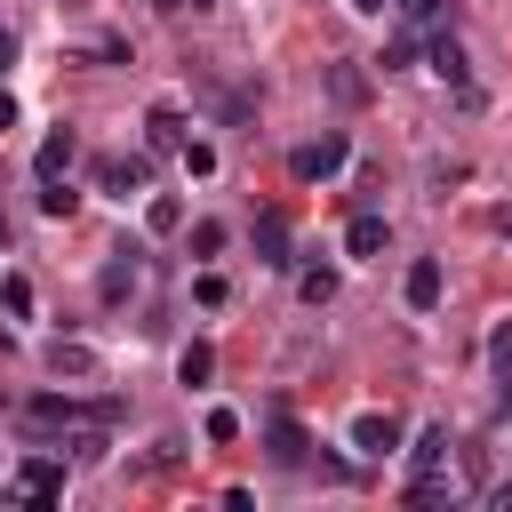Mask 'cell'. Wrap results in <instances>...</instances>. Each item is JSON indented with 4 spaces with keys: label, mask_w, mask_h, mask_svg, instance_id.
<instances>
[{
    "label": "cell",
    "mask_w": 512,
    "mask_h": 512,
    "mask_svg": "<svg viewBox=\"0 0 512 512\" xmlns=\"http://www.w3.org/2000/svg\"><path fill=\"white\" fill-rule=\"evenodd\" d=\"M344 160H352V144H344V128H320L312 144H296V160H288V168H296L304 184H328V176H336Z\"/></svg>",
    "instance_id": "6da1fadb"
},
{
    "label": "cell",
    "mask_w": 512,
    "mask_h": 512,
    "mask_svg": "<svg viewBox=\"0 0 512 512\" xmlns=\"http://www.w3.org/2000/svg\"><path fill=\"white\" fill-rule=\"evenodd\" d=\"M72 160H80V136H72V128H48V136H40V152H32V176H40V184H64V176H72Z\"/></svg>",
    "instance_id": "7a4b0ae2"
},
{
    "label": "cell",
    "mask_w": 512,
    "mask_h": 512,
    "mask_svg": "<svg viewBox=\"0 0 512 512\" xmlns=\"http://www.w3.org/2000/svg\"><path fill=\"white\" fill-rule=\"evenodd\" d=\"M48 376H56V384H96V376H104V352L56 336V344H48Z\"/></svg>",
    "instance_id": "3957f363"
},
{
    "label": "cell",
    "mask_w": 512,
    "mask_h": 512,
    "mask_svg": "<svg viewBox=\"0 0 512 512\" xmlns=\"http://www.w3.org/2000/svg\"><path fill=\"white\" fill-rule=\"evenodd\" d=\"M352 448H360V456H392V448H400V416L360 408V416H352Z\"/></svg>",
    "instance_id": "277c9868"
},
{
    "label": "cell",
    "mask_w": 512,
    "mask_h": 512,
    "mask_svg": "<svg viewBox=\"0 0 512 512\" xmlns=\"http://www.w3.org/2000/svg\"><path fill=\"white\" fill-rule=\"evenodd\" d=\"M264 440H272V464H288V472H296V464H304V448H312V440H304V424H296L288 408H272V416H264Z\"/></svg>",
    "instance_id": "5b68a950"
},
{
    "label": "cell",
    "mask_w": 512,
    "mask_h": 512,
    "mask_svg": "<svg viewBox=\"0 0 512 512\" xmlns=\"http://www.w3.org/2000/svg\"><path fill=\"white\" fill-rule=\"evenodd\" d=\"M432 72H440L464 104H480V96H472V64H464V48H456V40H432Z\"/></svg>",
    "instance_id": "8992f818"
},
{
    "label": "cell",
    "mask_w": 512,
    "mask_h": 512,
    "mask_svg": "<svg viewBox=\"0 0 512 512\" xmlns=\"http://www.w3.org/2000/svg\"><path fill=\"white\" fill-rule=\"evenodd\" d=\"M144 136H152V152H184V112L176 104H152L144 112Z\"/></svg>",
    "instance_id": "52a82bcc"
},
{
    "label": "cell",
    "mask_w": 512,
    "mask_h": 512,
    "mask_svg": "<svg viewBox=\"0 0 512 512\" xmlns=\"http://www.w3.org/2000/svg\"><path fill=\"white\" fill-rule=\"evenodd\" d=\"M56 488H64V472H56V464H48V456H32V464H24V472H16V496H24V504H48V496H56Z\"/></svg>",
    "instance_id": "ba28073f"
},
{
    "label": "cell",
    "mask_w": 512,
    "mask_h": 512,
    "mask_svg": "<svg viewBox=\"0 0 512 512\" xmlns=\"http://www.w3.org/2000/svg\"><path fill=\"white\" fill-rule=\"evenodd\" d=\"M488 376H496V392H504V408H512V320L488 328Z\"/></svg>",
    "instance_id": "9c48e42d"
},
{
    "label": "cell",
    "mask_w": 512,
    "mask_h": 512,
    "mask_svg": "<svg viewBox=\"0 0 512 512\" xmlns=\"http://www.w3.org/2000/svg\"><path fill=\"white\" fill-rule=\"evenodd\" d=\"M256 264H288V216H256Z\"/></svg>",
    "instance_id": "30bf717a"
},
{
    "label": "cell",
    "mask_w": 512,
    "mask_h": 512,
    "mask_svg": "<svg viewBox=\"0 0 512 512\" xmlns=\"http://www.w3.org/2000/svg\"><path fill=\"white\" fill-rule=\"evenodd\" d=\"M408 304H416V312L440 304V256H416V264H408Z\"/></svg>",
    "instance_id": "8fae6325"
},
{
    "label": "cell",
    "mask_w": 512,
    "mask_h": 512,
    "mask_svg": "<svg viewBox=\"0 0 512 512\" xmlns=\"http://www.w3.org/2000/svg\"><path fill=\"white\" fill-rule=\"evenodd\" d=\"M408 464H416V480H440V464H448V432L432 424V432H424V440L408 448ZM416 480H408V488H416Z\"/></svg>",
    "instance_id": "7c38bea8"
},
{
    "label": "cell",
    "mask_w": 512,
    "mask_h": 512,
    "mask_svg": "<svg viewBox=\"0 0 512 512\" xmlns=\"http://www.w3.org/2000/svg\"><path fill=\"white\" fill-rule=\"evenodd\" d=\"M384 240H392L384 216H352V224H344V248H352V256H384Z\"/></svg>",
    "instance_id": "4fadbf2b"
},
{
    "label": "cell",
    "mask_w": 512,
    "mask_h": 512,
    "mask_svg": "<svg viewBox=\"0 0 512 512\" xmlns=\"http://www.w3.org/2000/svg\"><path fill=\"white\" fill-rule=\"evenodd\" d=\"M104 184L128 200V192H144V184H152V160H104Z\"/></svg>",
    "instance_id": "5bb4252c"
},
{
    "label": "cell",
    "mask_w": 512,
    "mask_h": 512,
    "mask_svg": "<svg viewBox=\"0 0 512 512\" xmlns=\"http://www.w3.org/2000/svg\"><path fill=\"white\" fill-rule=\"evenodd\" d=\"M0 304H8V320H32V280L8 272V280H0Z\"/></svg>",
    "instance_id": "9a60e30c"
},
{
    "label": "cell",
    "mask_w": 512,
    "mask_h": 512,
    "mask_svg": "<svg viewBox=\"0 0 512 512\" xmlns=\"http://www.w3.org/2000/svg\"><path fill=\"white\" fill-rule=\"evenodd\" d=\"M208 368H216L208 344H184V352H176V376H184V384H208Z\"/></svg>",
    "instance_id": "2e32d148"
},
{
    "label": "cell",
    "mask_w": 512,
    "mask_h": 512,
    "mask_svg": "<svg viewBox=\"0 0 512 512\" xmlns=\"http://www.w3.org/2000/svg\"><path fill=\"white\" fill-rule=\"evenodd\" d=\"M144 224H152V232H176V224H184V200H168V192H160V200L144 208Z\"/></svg>",
    "instance_id": "e0dca14e"
},
{
    "label": "cell",
    "mask_w": 512,
    "mask_h": 512,
    "mask_svg": "<svg viewBox=\"0 0 512 512\" xmlns=\"http://www.w3.org/2000/svg\"><path fill=\"white\" fill-rule=\"evenodd\" d=\"M328 88H336V96H344V104H360V96H368V80H360V72H352V64H336V72H328Z\"/></svg>",
    "instance_id": "ac0fdd59"
},
{
    "label": "cell",
    "mask_w": 512,
    "mask_h": 512,
    "mask_svg": "<svg viewBox=\"0 0 512 512\" xmlns=\"http://www.w3.org/2000/svg\"><path fill=\"white\" fill-rule=\"evenodd\" d=\"M72 200H80L72 184H40V208H48V216H72Z\"/></svg>",
    "instance_id": "d6986e66"
},
{
    "label": "cell",
    "mask_w": 512,
    "mask_h": 512,
    "mask_svg": "<svg viewBox=\"0 0 512 512\" xmlns=\"http://www.w3.org/2000/svg\"><path fill=\"white\" fill-rule=\"evenodd\" d=\"M128 288H136V256H128V264H112V272H104V296H112V304H120V296H128Z\"/></svg>",
    "instance_id": "ffe728a7"
},
{
    "label": "cell",
    "mask_w": 512,
    "mask_h": 512,
    "mask_svg": "<svg viewBox=\"0 0 512 512\" xmlns=\"http://www.w3.org/2000/svg\"><path fill=\"white\" fill-rule=\"evenodd\" d=\"M192 296H200V304H208V312H216V304H224V296H232V288H224V272H200V280H192Z\"/></svg>",
    "instance_id": "44dd1931"
},
{
    "label": "cell",
    "mask_w": 512,
    "mask_h": 512,
    "mask_svg": "<svg viewBox=\"0 0 512 512\" xmlns=\"http://www.w3.org/2000/svg\"><path fill=\"white\" fill-rule=\"evenodd\" d=\"M208 440H216V448L240 440V416H232V408H208Z\"/></svg>",
    "instance_id": "7402d4cb"
},
{
    "label": "cell",
    "mask_w": 512,
    "mask_h": 512,
    "mask_svg": "<svg viewBox=\"0 0 512 512\" xmlns=\"http://www.w3.org/2000/svg\"><path fill=\"white\" fill-rule=\"evenodd\" d=\"M400 16H408L416 32H432V24H440V0H400Z\"/></svg>",
    "instance_id": "603a6c76"
},
{
    "label": "cell",
    "mask_w": 512,
    "mask_h": 512,
    "mask_svg": "<svg viewBox=\"0 0 512 512\" xmlns=\"http://www.w3.org/2000/svg\"><path fill=\"white\" fill-rule=\"evenodd\" d=\"M224 248V224H192V256H216Z\"/></svg>",
    "instance_id": "cb8c5ba5"
},
{
    "label": "cell",
    "mask_w": 512,
    "mask_h": 512,
    "mask_svg": "<svg viewBox=\"0 0 512 512\" xmlns=\"http://www.w3.org/2000/svg\"><path fill=\"white\" fill-rule=\"evenodd\" d=\"M296 288H304V304H328V296H336V280H328V272H304Z\"/></svg>",
    "instance_id": "d4e9b609"
},
{
    "label": "cell",
    "mask_w": 512,
    "mask_h": 512,
    "mask_svg": "<svg viewBox=\"0 0 512 512\" xmlns=\"http://www.w3.org/2000/svg\"><path fill=\"white\" fill-rule=\"evenodd\" d=\"M0 128H16V96L8 88H0Z\"/></svg>",
    "instance_id": "484cf974"
},
{
    "label": "cell",
    "mask_w": 512,
    "mask_h": 512,
    "mask_svg": "<svg viewBox=\"0 0 512 512\" xmlns=\"http://www.w3.org/2000/svg\"><path fill=\"white\" fill-rule=\"evenodd\" d=\"M496 504H504V512H512V480H504V488H496Z\"/></svg>",
    "instance_id": "4316f807"
},
{
    "label": "cell",
    "mask_w": 512,
    "mask_h": 512,
    "mask_svg": "<svg viewBox=\"0 0 512 512\" xmlns=\"http://www.w3.org/2000/svg\"><path fill=\"white\" fill-rule=\"evenodd\" d=\"M352 8H360V16H376V8H384V0H352Z\"/></svg>",
    "instance_id": "83f0119b"
},
{
    "label": "cell",
    "mask_w": 512,
    "mask_h": 512,
    "mask_svg": "<svg viewBox=\"0 0 512 512\" xmlns=\"http://www.w3.org/2000/svg\"><path fill=\"white\" fill-rule=\"evenodd\" d=\"M0 72H8V32H0Z\"/></svg>",
    "instance_id": "f1b7e54d"
}]
</instances>
